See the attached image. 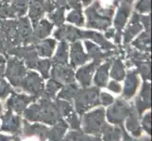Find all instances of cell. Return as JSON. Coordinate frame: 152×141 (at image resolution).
I'll return each mask as SVG.
<instances>
[{"instance_id": "6da1fadb", "label": "cell", "mask_w": 152, "mask_h": 141, "mask_svg": "<svg viewBox=\"0 0 152 141\" xmlns=\"http://www.w3.org/2000/svg\"><path fill=\"white\" fill-rule=\"evenodd\" d=\"M8 54L13 55L19 57V59H26L28 66L30 68L35 67L38 63V54L32 44L24 46H13L8 51Z\"/></svg>"}, {"instance_id": "7a4b0ae2", "label": "cell", "mask_w": 152, "mask_h": 141, "mask_svg": "<svg viewBox=\"0 0 152 141\" xmlns=\"http://www.w3.org/2000/svg\"><path fill=\"white\" fill-rule=\"evenodd\" d=\"M0 35H2L8 43L13 46H20L21 41L18 35L17 21L4 20L0 23Z\"/></svg>"}, {"instance_id": "3957f363", "label": "cell", "mask_w": 152, "mask_h": 141, "mask_svg": "<svg viewBox=\"0 0 152 141\" xmlns=\"http://www.w3.org/2000/svg\"><path fill=\"white\" fill-rule=\"evenodd\" d=\"M85 14L87 16L86 27L88 28L106 30L112 25V19L102 16L96 12V9L91 6L85 10Z\"/></svg>"}, {"instance_id": "277c9868", "label": "cell", "mask_w": 152, "mask_h": 141, "mask_svg": "<svg viewBox=\"0 0 152 141\" xmlns=\"http://www.w3.org/2000/svg\"><path fill=\"white\" fill-rule=\"evenodd\" d=\"M54 37L61 41L74 43L77 40L81 39V30L72 25H61L54 32Z\"/></svg>"}, {"instance_id": "5b68a950", "label": "cell", "mask_w": 152, "mask_h": 141, "mask_svg": "<svg viewBox=\"0 0 152 141\" xmlns=\"http://www.w3.org/2000/svg\"><path fill=\"white\" fill-rule=\"evenodd\" d=\"M143 29V25L140 23V15L137 12H134L132 19L128 25L124 32V47L129 46V43L133 40V38Z\"/></svg>"}, {"instance_id": "8992f818", "label": "cell", "mask_w": 152, "mask_h": 141, "mask_svg": "<svg viewBox=\"0 0 152 141\" xmlns=\"http://www.w3.org/2000/svg\"><path fill=\"white\" fill-rule=\"evenodd\" d=\"M18 35L21 44H32V28H31L29 19L27 17H19L17 21Z\"/></svg>"}, {"instance_id": "52a82bcc", "label": "cell", "mask_w": 152, "mask_h": 141, "mask_svg": "<svg viewBox=\"0 0 152 141\" xmlns=\"http://www.w3.org/2000/svg\"><path fill=\"white\" fill-rule=\"evenodd\" d=\"M130 12H132V4L122 1L113 21L115 31H122V29L126 25V23H127Z\"/></svg>"}, {"instance_id": "ba28073f", "label": "cell", "mask_w": 152, "mask_h": 141, "mask_svg": "<svg viewBox=\"0 0 152 141\" xmlns=\"http://www.w3.org/2000/svg\"><path fill=\"white\" fill-rule=\"evenodd\" d=\"M45 0H29L28 16L33 27H36L45 13Z\"/></svg>"}, {"instance_id": "9c48e42d", "label": "cell", "mask_w": 152, "mask_h": 141, "mask_svg": "<svg viewBox=\"0 0 152 141\" xmlns=\"http://www.w3.org/2000/svg\"><path fill=\"white\" fill-rule=\"evenodd\" d=\"M53 24L45 19L39 21V23L36 25L34 30L32 31V44L49 36L52 29H53Z\"/></svg>"}, {"instance_id": "30bf717a", "label": "cell", "mask_w": 152, "mask_h": 141, "mask_svg": "<svg viewBox=\"0 0 152 141\" xmlns=\"http://www.w3.org/2000/svg\"><path fill=\"white\" fill-rule=\"evenodd\" d=\"M85 46L89 53V56L94 59V63L95 64H98L103 59H108V57L115 54V49L111 51H106V53H105V52H102V50L97 45L87 40L85 41Z\"/></svg>"}, {"instance_id": "8fae6325", "label": "cell", "mask_w": 152, "mask_h": 141, "mask_svg": "<svg viewBox=\"0 0 152 141\" xmlns=\"http://www.w3.org/2000/svg\"><path fill=\"white\" fill-rule=\"evenodd\" d=\"M81 39H90L94 40L95 43L100 45L101 49H103L104 51H111L115 49V46L112 43H110L103 35L96 32V31L93 30L81 31Z\"/></svg>"}, {"instance_id": "7c38bea8", "label": "cell", "mask_w": 152, "mask_h": 141, "mask_svg": "<svg viewBox=\"0 0 152 141\" xmlns=\"http://www.w3.org/2000/svg\"><path fill=\"white\" fill-rule=\"evenodd\" d=\"M71 63L73 66H77L83 64L89 59L86 53H84L82 44L80 41H74L71 45Z\"/></svg>"}, {"instance_id": "4fadbf2b", "label": "cell", "mask_w": 152, "mask_h": 141, "mask_svg": "<svg viewBox=\"0 0 152 141\" xmlns=\"http://www.w3.org/2000/svg\"><path fill=\"white\" fill-rule=\"evenodd\" d=\"M32 45L34 46L38 55L42 56H50L56 47V40L53 39L41 40Z\"/></svg>"}, {"instance_id": "5bb4252c", "label": "cell", "mask_w": 152, "mask_h": 141, "mask_svg": "<svg viewBox=\"0 0 152 141\" xmlns=\"http://www.w3.org/2000/svg\"><path fill=\"white\" fill-rule=\"evenodd\" d=\"M132 45L141 52L149 54L150 52V31H145L136 39Z\"/></svg>"}, {"instance_id": "9a60e30c", "label": "cell", "mask_w": 152, "mask_h": 141, "mask_svg": "<svg viewBox=\"0 0 152 141\" xmlns=\"http://www.w3.org/2000/svg\"><path fill=\"white\" fill-rule=\"evenodd\" d=\"M8 74L12 79H16L25 74V68L16 59H10L8 61Z\"/></svg>"}, {"instance_id": "2e32d148", "label": "cell", "mask_w": 152, "mask_h": 141, "mask_svg": "<svg viewBox=\"0 0 152 141\" xmlns=\"http://www.w3.org/2000/svg\"><path fill=\"white\" fill-rule=\"evenodd\" d=\"M68 59V44L66 41H61L58 47L57 53L53 57V63L65 64Z\"/></svg>"}, {"instance_id": "e0dca14e", "label": "cell", "mask_w": 152, "mask_h": 141, "mask_svg": "<svg viewBox=\"0 0 152 141\" xmlns=\"http://www.w3.org/2000/svg\"><path fill=\"white\" fill-rule=\"evenodd\" d=\"M127 48L126 53L128 54L129 59H130L129 61H132L133 63H138L141 61H145V60H148L149 59V54L148 53H143V52H139L137 50H135L133 48H130V47L127 46L125 47Z\"/></svg>"}, {"instance_id": "ac0fdd59", "label": "cell", "mask_w": 152, "mask_h": 141, "mask_svg": "<svg viewBox=\"0 0 152 141\" xmlns=\"http://www.w3.org/2000/svg\"><path fill=\"white\" fill-rule=\"evenodd\" d=\"M65 7H59L54 12H50L48 15V18L51 21V23L58 25V27H61L62 25L64 22V12H65Z\"/></svg>"}, {"instance_id": "d6986e66", "label": "cell", "mask_w": 152, "mask_h": 141, "mask_svg": "<svg viewBox=\"0 0 152 141\" xmlns=\"http://www.w3.org/2000/svg\"><path fill=\"white\" fill-rule=\"evenodd\" d=\"M29 0H12V7L14 9L16 17H23L28 8Z\"/></svg>"}, {"instance_id": "ffe728a7", "label": "cell", "mask_w": 152, "mask_h": 141, "mask_svg": "<svg viewBox=\"0 0 152 141\" xmlns=\"http://www.w3.org/2000/svg\"><path fill=\"white\" fill-rule=\"evenodd\" d=\"M16 13H15L14 9L12 5L5 2H0V18L1 19H8V18H15Z\"/></svg>"}, {"instance_id": "44dd1931", "label": "cell", "mask_w": 152, "mask_h": 141, "mask_svg": "<svg viewBox=\"0 0 152 141\" xmlns=\"http://www.w3.org/2000/svg\"><path fill=\"white\" fill-rule=\"evenodd\" d=\"M67 21L78 25V27H82V25H84V18H83L81 9H77L73 10V12H71L67 16Z\"/></svg>"}, {"instance_id": "7402d4cb", "label": "cell", "mask_w": 152, "mask_h": 141, "mask_svg": "<svg viewBox=\"0 0 152 141\" xmlns=\"http://www.w3.org/2000/svg\"><path fill=\"white\" fill-rule=\"evenodd\" d=\"M96 65V64L92 63V64H89L86 67L80 69V71H78V72H77V77L80 78V79L82 82H84V83L89 82V80H90V78H91V74H92L94 69H95Z\"/></svg>"}, {"instance_id": "603a6c76", "label": "cell", "mask_w": 152, "mask_h": 141, "mask_svg": "<svg viewBox=\"0 0 152 141\" xmlns=\"http://www.w3.org/2000/svg\"><path fill=\"white\" fill-rule=\"evenodd\" d=\"M53 74L59 78H64V79H71L72 78V71L67 68L57 66L53 70Z\"/></svg>"}, {"instance_id": "cb8c5ba5", "label": "cell", "mask_w": 152, "mask_h": 141, "mask_svg": "<svg viewBox=\"0 0 152 141\" xmlns=\"http://www.w3.org/2000/svg\"><path fill=\"white\" fill-rule=\"evenodd\" d=\"M112 74L117 78V79H121L124 74V69H123V64L121 60L119 59H116L113 60V72Z\"/></svg>"}, {"instance_id": "d4e9b609", "label": "cell", "mask_w": 152, "mask_h": 141, "mask_svg": "<svg viewBox=\"0 0 152 141\" xmlns=\"http://www.w3.org/2000/svg\"><path fill=\"white\" fill-rule=\"evenodd\" d=\"M150 9V0H139L135 4V9L140 13H148Z\"/></svg>"}, {"instance_id": "484cf974", "label": "cell", "mask_w": 152, "mask_h": 141, "mask_svg": "<svg viewBox=\"0 0 152 141\" xmlns=\"http://www.w3.org/2000/svg\"><path fill=\"white\" fill-rule=\"evenodd\" d=\"M110 66V61H108L107 63H105L99 68L98 72L96 74V82L98 81L99 84H102V82H104L107 78V72H108V68Z\"/></svg>"}, {"instance_id": "4316f807", "label": "cell", "mask_w": 152, "mask_h": 141, "mask_svg": "<svg viewBox=\"0 0 152 141\" xmlns=\"http://www.w3.org/2000/svg\"><path fill=\"white\" fill-rule=\"evenodd\" d=\"M37 66H38V69L45 74V76H46V74H48V68L50 66V61L48 59L40 60V61H38Z\"/></svg>"}, {"instance_id": "83f0119b", "label": "cell", "mask_w": 152, "mask_h": 141, "mask_svg": "<svg viewBox=\"0 0 152 141\" xmlns=\"http://www.w3.org/2000/svg\"><path fill=\"white\" fill-rule=\"evenodd\" d=\"M12 46L5 40L3 36L0 35V53H4V54L8 53V51L12 48Z\"/></svg>"}, {"instance_id": "f1b7e54d", "label": "cell", "mask_w": 152, "mask_h": 141, "mask_svg": "<svg viewBox=\"0 0 152 141\" xmlns=\"http://www.w3.org/2000/svg\"><path fill=\"white\" fill-rule=\"evenodd\" d=\"M140 23L145 28V31H150V15H140Z\"/></svg>"}, {"instance_id": "f546056e", "label": "cell", "mask_w": 152, "mask_h": 141, "mask_svg": "<svg viewBox=\"0 0 152 141\" xmlns=\"http://www.w3.org/2000/svg\"><path fill=\"white\" fill-rule=\"evenodd\" d=\"M68 2V5L67 6L70 8H73V9H80L81 8V4H80V0H67Z\"/></svg>"}, {"instance_id": "4dcf8cb0", "label": "cell", "mask_w": 152, "mask_h": 141, "mask_svg": "<svg viewBox=\"0 0 152 141\" xmlns=\"http://www.w3.org/2000/svg\"><path fill=\"white\" fill-rule=\"evenodd\" d=\"M50 1H52V3H53L56 8L58 7H65V9H69V7L67 6V0H50Z\"/></svg>"}, {"instance_id": "1f68e13d", "label": "cell", "mask_w": 152, "mask_h": 141, "mask_svg": "<svg viewBox=\"0 0 152 141\" xmlns=\"http://www.w3.org/2000/svg\"><path fill=\"white\" fill-rule=\"evenodd\" d=\"M121 36H122V31H116L113 36V40L114 43L116 44H120V41H121Z\"/></svg>"}, {"instance_id": "d6a6232c", "label": "cell", "mask_w": 152, "mask_h": 141, "mask_svg": "<svg viewBox=\"0 0 152 141\" xmlns=\"http://www.w3.org/2000/svg\"><path fill=\"white\" fill-rule=\"evenodd\" d=\"M114 34H115V30L114 29H113V28L106 29V32H105V38H106V39L113 38Z\"/></svg>"}, {"instance_id": "836d02e7", "label": "cell", "mask_w": 152, "mask_h": 141, "mask_svg": "<svg viewBox=\"0 0 152 141\" xmlns=\"http://www.w3.org/2000/svg\"><path fill=\"white\" fill-rule=\"evenodd\" d=\"M92 1L93 0H82V4L84 5V6H88V5H90Z\"/></svg>"}, {"instance_id": "e575fe53", "label": "cell", "mask_w": 152, "mask_h": 141, "mask_svg": "<svg viewBox=\"0 0 152 141\" xmlns=\"http://www.w3.org/2000/svg\"><path fill=\"white\" fill-rule=\"evenodd\" d=\"M4 61H5V59H4V56H0V63H3Z\"/></svg>"}, {"instance_id": "d590c367", "label": "cell", "mask_w": 152, "mask_h": 141, "mask_svg": "<svg viewBox=\"0 0 152 141\" xmlns=\"http://www.w3.org/2000/svg\"><path fill=\"white\" fill-rule=\"evenodd\" d=\"M112 87L113 88V90H117V88H118V86H117V85H115V84H112Z\"/></svg>"}, {"instance_id": "8d00e7d4", "label": "cell", "mask_w": 152, "mask_h": 141, "mask_svg": "<svg viewBox=\"0 0 152 141\" xmlns=\"http://www.w3.org/2000/svg\"><path fill=\"white\" fill-rule=\"evenodd\" d=\"M123 1H124V2H127V3H129V4H132V3L134 1V0H123Z\"/></svg>"}, {"instance_id": "74e56055", "label": "cell", "mask_w": 152, "mask_h": 141, "mask_svg": "<svg viewBox=\"0 0 152 141\" xmlns=\"http://www.w3.org/2000/svg\"><path fill=\"white\" fill-rule=\"evenodd\" d=\"M114 1V4H115V6H118V4L120 2V0H113Z\"/></svg>"}, {"instance_id": "f35d334b", "label": "cell", "mask_w": 152, "mask_h": 141, "mask_svg": "<svg viewBox=\"0 0 152 141\" xmlns=\"http://www.w3.org/2000/svg\"><path fill=\"white\" fill-rule=\"evenodd\" d=\"M12 0H2V2H5V3H10Z\"/></svg>"}, {"instance_id": "ab89813d", "label": "cell", "mask_w": 152, "mask_h": 141, "mask_svg": "<svg viewBox=\"0 0 152 141\" xmlns=\"http://www.w3.org/2000/svg\"><path fill=\"white\" fill-rule=\"evenodd\" d=\"M0 23H1V21H0Z\"/></svg>"}, {"instance_id": "60d3db41", "label": "cell", "mask_w": 152, "mask_h": 141, "mask_svg": "<svg viewBox=\"0 0 152 141\" xmlns=\"http://www.w3.org/2000/svg\"><path fill=\"white\" fill-rule=\"evenodd\" d=\"M0 2H1V1H0Z\"/></svg>"}]
</instances>
